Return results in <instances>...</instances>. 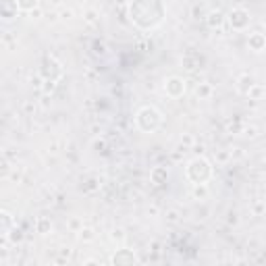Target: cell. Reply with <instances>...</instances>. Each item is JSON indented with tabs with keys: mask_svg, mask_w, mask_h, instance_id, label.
Instances as JSON below:
<instances>
[{
	"mask_svg": "<svg viewBox=\"0 0 266 266\" xmlns=\"http://www.w3.org/2000/svg\"><path fill=\"white\" fill-rule=\"evenodd\" d=\"M225 13L223 11H210L208 15H206V25L210 27V29H216V27H221L223 23H225Z\"/></svg>",
	"mask_w": 266,
	"mask_h": 266,
	"instance_id": "cell-11",
	"label": "cell"
},
{
	"mask_svg": "<svg viewBox=\"0 0 266 266\" xmlns=\"http://www.w3.org/2000/svg\"><path fill=\"white\" fill-rule=\"evenodd\" d=\"M262 92H264V90L260 88V85H254V88L249 90V94H247V96H249V98H254V100H258V98L262 96Z\"/></svg>",
	"mask_w": 266,
	"mask_h": 266,
	"instance_id": "cell-18",
	"label": "cell"
},
{
	"mask_svg": "<svg viewBox=\"0 0 266 266\" xmlns=\"http://www.w3.org/2000/svg\"><path fill=\"white\" fill-rule=\"evenodd\" d=\"M36 229L40 235H48V233L52 231V223L48 221V218H40V221L36 223Z\"/></svg>",
	"mask_w": 266,
	"mask_h": 266,
	"instance_id": "cell-15",
	"label": "cell"
},
{
	"mask_svg": "<svg viewBox=\"0 0 266 266\" xmlns=\"http://www.w3.org/2000/svg\"><path fill=\"white\" fill-rule=\"evenodd\" d=\"M164 92H167V96L169 98H181L183 94H185V79H181V77H167L164 79Z\"/></svg>",
	"mask_w": 266,
	"mask_h": 266,
	"instance_id": "cell-6",
	"label": "cell"
},
{
	"mask_svg": "<svg viewBox=\"0 0 266 266\" xmlns=\"http://www.w3.org/2000/svg\"><path fill=\"white\" fill-rule=\"evenodd\" d=\"M262 25H264V29H266V17H264V21H262Z\"/></svg>",
	"mask_w": 266,
	"mask_h": 266,
	"instance_id": "cell-21",
	"label": "cell"
},
{
	"mask_svg": "<svg viewBox=\"0 0 266 266\" xmlns=\"http://www.w3.org/2000/svg\"><path fill=\"white\" fill-rule=\"evenodd\" d=\"M206 195H208V187H206V183H202V185H193V198L204 200Z\"/></svg>",
	"mask_w": 266,
	"mask_h": 266,
	"instance_id": "cell-16",
	"label": "cell"
},
{
	"mask_svg": "<svg viewBox=\"0 0 266 266\" xmlns=\"http://www.w3.org/2000/svg\"><path fill=\"white\" fill-rule=\"evenodd\" d=\"M167 17V6L162 0H131L129 19L139 29H154Z\"/></svg>",
	"mask_w": 266,
	"mask_h": 266,
	"instance_id": "cell-1",
	"label": "cell"
},
{
	"mask_svg": "<svg viewBox=\"0 0 266 266\" xmlns=\"http://www.w3.org/2000/svg\"><path fill=\"white\" fill-rule=\"evenodd\" d=\"M0 216H2V223H4V227H2V235H9V225L13 223V216L6 212V210H2V214H0Z\"/></svg>",
	"mask_w": 266,
	"mask_h": 266,
	"instance_id": "cell-17",
	"label": "cell"
},
{
	"mask_svg": "<svg viewBox=\"0 0 266 266\" xmlns=\"http://www.w3.org/2000/svg\"><path fill=\"white\" fill-rule=\"evenodd\" d=\"M167 177H169L167 167H154L150 171V179H152V183H156V185L164 183V181H167Z\"/></svg>",
	"mask_w": 266,
	"mask_h": 266,
	"instance_id": "cell-12",
	"label": "cell"
},
{
	"mask_svg": "<svg viewBox=\"0 0 266 266\" xmlns=\"http://www.w3.org/2000/svg\"><path fill=\"white\" fill-rule=\"evenodd\" d=\"M193 142V137H190V135H185V137H181V144H187V146H190Z\"/></svg>",
	"mask_w": 266,
	"mask_h": 266,
	"instance_id": "cell-20",
	"label": "cell"
},
{
	"mask_svg": "<svg viewBox=\"0 0 266 266\" xmlns=\"http://www.w3.org/2000/svg\"><path fill=\"white\" fill-rule=\"evenodd\" d=\"M19 13V4L17 0H0V15H2L4 21H11L17 17Z\"/></svg>",
	"mask_w": 266,
	"mask_h": 266,
	"instance_id": "cell-8",
	"label": "cell"
},
{
	"mask_svg": "<svg viewBox=\"0 0 266 266\" xmlns=\"http://www.w3.org/2000/svg\"><path fill=\"white\" fill-rule=\"evenodd\" d=\"M185 177L190 179L193 185L208 183L210 177H212V164H210V160L204 158V156H195V158H191L190 162H187Z\"/></svg>",
	"mask_w": 266,
	"mask_h": 266,
	"instance_id": "cell-2",
	"label": "cell"
},
{
	"mask_svg": "<svg viewBox=\"0 0 266 266\" xmlns=\"http://www.w3.org/2000/svg\"><path fill=\"white\" fill-rule=\"evenodd\" d=\"M79 235H81V239H85V241L94 239V233H92V229H81V231H79Z\"/></svg>",
	"mask_w": 266,
	"mask_h": 266,
	"instance_id": "cell-19",
	"label": "cell"
},
{
	"mask_svg": "<svg viewBox=\"0 0 266 266\" xmlns=\"http://www.w3.org/2000/svg\"><path fill=\"white\" fill-rule=\"evenodd\" d=\"M212 85L210 83H200L198 88H195V96H198L200 100H210V96H212Z\"/></svg>",
	"mask_w": 266,
	"mask_h": 266,
	"instance_id": "cell-13",
	"label": "cell"
},
{
	"mask_svg": "<svg viewBox=\"0 0 266 266\" xmlns=\"http://www.w3.org/2000/svg\"><path fill=\"white\" fill-rule=\"evenodd\" d=\"M247 46H249V50H254V52H262L266 48V36L260 34V31H254V34H249V38H247Z\"/></svg>",
	"mask_w": 266,
	"mask_h": 266,
	"instance_id": "cell-9",
	"label": "cell"
},
{
	"mask_svg": "<svg viewBox=\"0 0 266 266\" xmlns=\"http://www.w3.org/2000/svg\"><path fill=\"white\" fill-rule=\"evenodd\" d=\"M254 85H256L254 77L249 75V73H244V75H241L239 79H237V92H239V94H244V96H247L249 90H252Z\"/></svg>",
	"mask_w": 266,
	"mask_h": 266,
	"instance_id": "cell-10",
	"label": "cell"
},
{
	"mask_svg": "<svg viewBox=\"0 0 266 266\" xmlns=\"http://www.w3.org/2000/svg\"><path fill=\"white\" fill-rule=\"evenodd\" d=\"M227 21H229L231 29L235 31H246L249 27V23H252V17H249V13L246 9H233L229 13V17H227Z\"/></svg>",
	"mask_w": 266,
	"mask_h": 266,
	"instance_id": "cell-4",
	"label": "cell"
},
{
	"mask_svg": "<svg viewBox=\"0 0 266 266\" xmlns=\"http://www.w3.org/2000/svg\"><path fill=\"white\" fill-rule=\"evenodd\" d=\"M17 4H19V11H25V13L40 9V0H17Z\"/></svg>",
	"mask_w": 266,
	"mask_h": 266,
	"instance_id": "cell-14",
	"label": "cell"
},
{
	"mask_svg": "<svg viewBox=\"0 0 266 266\" xmlns=\"http://www.w3.org/2000/svg\"><path fill=\"white\" fill-rule=\"evenodd\" d=\"M135 125L139 131L154 133V131H158V127L162 125V114L156 106H142L135 113Z\"/></svg>",
	"mask_w": 266,
	"mask_h": 266,
	"instance_id": "cell-3",
	"label": "cell"
},
{
	"mask_svg": "<svg viewBox=\"0 0 266 266\" xmlns=\"http://www.w3.org/2000/svg\"><path fill=\"white\" fill-rule=\"evenodd\" d=\"M42 75H44L46 81L57 83L60 77H62V67H60V62L54 58V57H46V58H44V67H42Z\"/></svg>",
	"mask_w": 266,
	"mask_h": 266,
	"instance_id": "cell-5",
	"label": "cell"
},
{
	"mask_svg": "<svg viewBox=\"0 0 266 266\" xmlns=\"http://www.w3.org/2000/svg\"><path fill=\"white\" fill-rule=\"evenodd\" d=\"M135 262H137V256L131 249H116V254L111 258V264H116V266H131Z\"/></svg>",
	"mask_w": 266,
	"mask_h": 266,
	"instance_id": "cell-7",
	"label": "cell"
}]
</instances>
